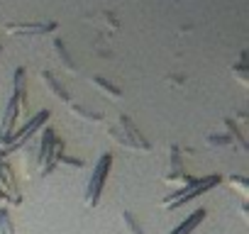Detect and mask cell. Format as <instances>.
I'll return each instance as SVG.
<instances>
[{
  "label": "cell",
  "mask_w": 249,
  "mask_h": 234,
  "mask_svg": "<svg viewBox=\"0 0 249 234\" xmlns=\"http://www.w3.org/2000/svg\"><path fill=\"white\" fill-rule=\"evenodd\" d=\"M222 183V176L220 173H213V176H203V178H191L186 185H181V190L171 193L169 198H164V207L169 210H176V207H183L188 200H196L198 195H203L205 190L215 188Z\"/></svg>",
  "instance_id": "1"
},
{
  "label": "cell",
  "mask_w": 249,
  "mask_h": 234,
  "mask_svg": "<svg viewBox=\"0 0 249 234\" xmlns=\"http://www.w3.org/2000/svg\"><path fill=\"white\" fill-rule=\"evenodd\" d=\"M110 166H112V154L105 151V154L98 159V164H95V168H93V176H90V181H88V185H86V205H88V207H95V205L100 202L103 185H105V181H107Z\"/></svg>",
  "instance_id": "2"
},
{
  "label": "cell",
  "mask_w": 249,
  "mask_h": 234,
  "mask_svg": "<svg viewBox=\"0 0 249 234\" xmlns=\"http://www.w3.org/2000/svg\"><path fill=\"white\" fill-rule=\"evenodd\" d=\"M107 134H110L115 142L124 144V147H132V149H140V151H149V149H152V144L140 134V130L130 122L127 115H120V130H117V127H107Z\"/></svg>",
  "instance_id": "3"
},
{
  "label": "cell",
  "mask_w": 249,
  "mask_h": 234,
  "mask_svg": "<svg viewBox=\"0 0 249 234\" xmlns=\"http://www.w3.org/2000/svg\"><path fill=\"white\" fill-rule=\"evenodd\" d=\"M56 30L54 20H35V22H8V34H49Z\"/></svg>",
  "instance_id": "4"
},
{
  "label": "cell",
  "mask_w": 249,
  "mask_h": 234,
  "mask_svg": "<svg viewBox=\"0 0 249 234\" xmlns=\"http://www.w3.org/2000/svg\"><path fill=\"white\" fill-rule=\"evenodd\" d=\"M54 142H56V132H54V127H47V130L42 132V147H39V154H37V159H35V164H37V171H42V168L47 166Z\"/></svg>",
  "instance_id": "5"
},
{
  "label": "cell",
  "mask_w": 249,
  "mask_h": 234,
  "mask_svg": "<svg viewBox=\"0 0 249 234\" xmlns=\"http://www.w3.org/2000/svg\"><path fill=\"white\" fill-rule=\"evenodd\" d=\"M205 215H208V212H205V207H198V210H196V212H191V215H188V217H186V219H183V222L171 232V234H191V232H196V227L205 219Z\"/></svg>",
  "instance_id": "6"
},
{
  "label": "cell",
  "mask_w": 249,
  "mask_h": 234,
  "mask_svg": "<svg viewBox=\"0 0 249 234\" xmlns=\"http://www.w3.org/2000/svg\"><path fill=\"white\" fill-rule=\"evenodd\" d=\"M225 127H227V137H230V142L237 144L242 151H249V142H247V137H244V130L237 127V125L232 122V117H227V120H225Z\"/></svg>",
  "instance_id": "7"
},
{
  "label": "cell",
  "mask_w": 249,
  "mask_h": 234,
  "mask_svg": "<svg viewBox=\"0 0 249 234\" xmlns=\"http://www.w3.org/2000/svg\"><path fill=\"white\" fill-rule=\"evenodd\" d=\"M39 76H42V81L47 83V88H49V90H52V93H54L59 100H64V102H69V100H71L69 90H66V88H64V85H61V83H59L54 76H52V71H42Z\"/></svg>",
  "instance_id": "8"
},
{
  "label": "cell",
  "mask_w": 249,
  "mask_h": 234,
  "mask_svg": "<svg viewBox=\"0 0 249 234\" xmlns=\"http://www.w3.org/2000/svg\"><path fill=\"white\" fill-rule=\"evenodd\" d=\"M90 83H93V85H95L98 90H103V93H105L107 98H112V100H117V98H122V90H120L117 85H112V83H107V81H105L103 76H93V78H90Z\"/></svg>",
  "instance_id": "9"
},
{
  "label": "cell",
  "mask_w": 249,
  "mask_h": 234,
  "mask_svg": "<svg viewBox=\"0 0 249 234\" xmlns=\"http://www.w3.org/2000/svg\"><path fill=\"white\" fill-rule=\"evenodd\" d=\"M54 51H56V56H59V61H61V66L69 71V73H76V64L71 61V56H69V51H66V47H64V42L61 39H54Z\"/></svg>",
  "instance_id": "10"
},
{
  "label": "cell",
  "mask_w": 249,
  "mask_h": 234,
  "mask_svg": "<svg viewBox=\"0 0 249 234\" xmlns=\"http://www.w3.org/2000/svg\"><path fill=\"white\" fill-rule=\"evenodd\" d=\"M230 71L237 76V81H239L242 85H247V78H249V71H247V51L239 54V61H237L234 66H230Z\"/></svg>",
  "instance_id": "11"
},
{
  "label": "cell",
  "mask_w": 249,
  "mask_h": 234,
  "mask_svg": "<svg viewBox=\"0 0 249 234\" xmlns=\"http://www.w3.org/2000/svg\"><path fill=\"white\" fill-rule=\"evenodd\" d=\"M71 112L78 115L81 120H86V122H103V115H100V112H90V110H86V107L78 105V102H71Z\"/></svg>",
  "instance_id": "12"
},
{
  "label": "cell",
  "mask_w": 249,
  "mask_h": 234,
  "mask_svg": "<svg viewBox=\"0 0 249 234\" xmlns=\"http://www.w3.org/2000/svg\"><path fill=\"white\" fill-rule=\"evenodd\" d=\"M0 234H15V224L8 207H0Z\"/></svg>",
  "instance_id": "13"
},
{
  "label": "cell",
  "mask_w": 249,
  "mask_h": 234,
  "mask_svg": "<svg viewBox=\"0 0 249 234\" xmlns=\"http://www.w3.org/2000/svg\"><path fill=\"white\" fill-rule=\"evenodd\" d=\"M122 219H124V227H127L132 234H144V227L140 224V219H137L130 210H124V212H122Z\"/></svg>",
  "instance_id": "14"
},
{
  "label": "cell",
  "mask_w": 249,
  "mask_h": 234,
  "mask_svg": "<svg viewBox=\"0 0 249 234\" xmlns=\"http://www.w3.org/2000/svg\"><path fill=\"white\" fill-rule=\"evenodd\" d=\"M230 185H232V188H237L242 198H247V193H249V183H247V178H244V176H230Z\"/></svg>",
  "instance_id": "15"
},
{
  "label": "cell",
  "mask_w": 249,
  "mask_h": 234,
  "mask_svg": "<svg viewBox=\"0 0 249 234\" xmlns=\"http://www.w3.org/2000/svg\"><path fill=\"white\" fill-rule=\"evenodd\" d=\"M208 144H210V147H232L227 132H225V134H210V137H208Z\"/></svg>",
  "instance_id": "16"
},
{
  "label": "cell",
  "mask_w": 249,
  "mask_h": 234,
  "mask_svg": "<svg viewBox=\"0 0 249 234\" xmlns=\"http://www.w3.org/2000/svg\"><path fill=\"white\" fill-rule=\"evenodd\" d=\"M59 164H66V166H73V168H83V166H86L83 159H71V156H66V154L59 159Z\"/></svg>",
  "instance_id": "17"
},
{
  "label": "cell",
  "mask_w": 249,
  "mask_h": 234,
  "mask_svg": "<svg viewBox=\"0 0 249 234\" xmlns=\"http://www.w3.org/2000/svg\"><path fill=\"white\" fill-rule=\"evenodd\" d=\"M239 210H242V219L247 222V219H249V215H247V212H249V210H247V200H242V207H239Z\"/></svg>",
  "instance_id": "18"
},
{
  "label": "cell",
  "mask_w": 249,
  "mask_h": 234,
  "mask_svg": "<svg viewBox=\"0 0 249 234\" xmlns=\"http://www.w3.org/2000/svg\"><path fill=\"white\" fill-rule=\"evenodd\" d=\"M3 200H5V193H3V190H0V202H3Z\"/></svg>",
  "instance_id": "19"
}]
</instances>
